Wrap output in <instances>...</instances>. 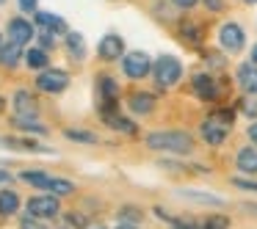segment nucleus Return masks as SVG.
<instances>
[{
    "instance_id": "32",
    "label": "nucleus",
    "mask_w": 257,
    "mask_h": 229,
    "mask_svg": "<svg viewBox=\"0 0 257 229\" xmlns=\"http://www.w3.org/2000/svg\"><path fill=\"white\" fill-rule=\"evenodd\" d=\"M20 229H47V226H42L39 221H34V215H25L23 221H20Z\"/></svg>"
},
{
    "instance_id": "19",
    "label": "nucleus",
    "mask_w": 257,
    "mask_h": 229,
    "mask_svg": "<svg viewBox=\"0 0 257 229\" xmlns=\"http://www.w3.org/2000/svg\"><path fill=\"white\" fill-rule=\"evenodd\" d=\"M235 163H238L240 171L257 174V146H246V149H240L238 157H235Z\"/></svg>"
},
{
    "instance_id": "35",
    "label": "nucleus",
    "mask_w": 257,
    "mask_h": 229,
    "mask_svg": "<svg viewBox=\"0 0 257 229\" xmlns=\"http://www.w3.org/2000/svg\"><path fill=\"white\" fill-rule=\"evenodd\" d=\"M199 0H172V6H177V9H194Z\"/></svg>"
},
{
    "instance_id": "28",
    "label": "nucleus",
    "mask_w": 257,
    "mask_h": 229,
    "mask_svg": "<svg viewBox=\"0 0 257 229\" xmlns=\"http://www.w3.org/2000/svg\"><path fill=\"white\" fill-rule=\"evenodd\" d=\"M240 108H243L246 116H257V94H246L243 102H240Z\"/></svg>"
},
{
    "instance_id": "21",
    "label": "nucleus",
    "mask_w": 257,
    "mask_h": 229,
    "mask_svg": "<svg viewBox=\"0 0 257 229\" xmlns=\"http://www.w3.org/2000/svg\"><path fill=\"white\" fill-rule=\"evenodd\" d=\"M20 210V196L14 190H0V215H14Z\"/></svg>"
},
{
    "instance_id": "29",
    "label": "nucleus",
    "mask_w": 257,
    "mask_h": 229,
    "mask_svg": "<svg viewBox=\"0 0 257 229\" xmlns=\"http://www.w3.org/2000/svg\"><path fill=\"white\" fill-rule=\"evenodd\" d=\"M39 47H42V50H53V47H56V34L42 31V34H39Z\"/></svg>"
},
{
    "instance_id": "10",
    "label": "nucleus",
    "mask_w": 257,
    "mask_h": 229,
    "mask_svg": "<svg viewBox=\"0 0 257 229\" xmlns=\"http://www.w3.org/2000/svg\"><path fill=\"white\" fill-rule=\"evenodd\" d=\"M28 215L34 218L58 215V196H34V199H28Z\"/></svg>"
},
{
    "instance_id": "17",
    "label": "nucleus",
    "mask_w": 257,
    "mask_h": 229,
    "mask_svg": "<svg viewBox=\"0 0 257 229\" xmlns=\"http://www.w3.org/2000/svg\"><path fill=\"white\" fill-rule=\"evenodd\" d=\"M20 58H23V45H17V42L0 45V67L14 69V67L20 64Z\"/></svg>"
},
{
    "instance_id": "36",
    "label": "nucleus",
    "mask_w": 257,
    "mask_h": 229,
    "mask_svg": "<svg viewBox=\"0 0 257 229\" xmlns=\"http://www.w3.org/2000/svg\"><path fill=\"white\" fill-rule=\"evenodd\" d=\"M80 229H105V223H102V221H83V223H80Z\"/></svg>"
},
{
    "instance_id": "26",
    "label": "nucleus",
    "mask_w": 257,
    "mask_h": 229,
    "mask_svg": "<svg viewBox=\"0 0 257 229\" xmlns=\"http://www.w3.org/2000/svg\"><path fill=\"white\" fill-rule=\"evenodd\" d=\"M64 135H67L69 141H83V144H97V135H91L89 130H75V127H72V130H67Z\"/></svg>"
},
{
    "instance_id": "44",
    "label": "nucleus",
    "mask_w": 257,
    "mask_h": 229,
    "mask_svg": "<svg viewBox=\"0 0 257 229\" xmlns=\"http://www.w3.org/2000/svg\"><path fill=\"white\" fill-rule=\"evenodd\" d=\"M3 3H6V0H0V6H3Z\"/></svg>"
},
{
    "instance_id": "38",
    "label": "nucleus",
    "mask_w": 257,
    "mask_h": 229,
    "mask_svg": "<svg viewBox=\"0 0 257 229\" xmlns=\"http://www.w3.org/2000/svg\"><path fill=\"white\" fill-rule=\"evenodd\" d=\"M9 179H12V174H9V171H3V168H0V182H9Z\"/></svg>"
},
{
    "instance_id": "45",
    "label": "nucleus",
    "mask_w": 257,
    "mask_h": 229,
    "mask_svg": "<svg viewBox=\"0 0 257 229\" xmlns=\"http://www.w3.org/2000/svg\"><path fill=\"white\" fill-rule=\"evenodd\" d=\"M0 45H3V36H0Z\"/></svg>"
},
{
    "instance_id": "37",
    "label": "nucleus",
    "mask_w": 257,
    "mask_h": 229,
    "mask_svg": "<svg viewBox=\"0 0 257 229\" xmlns=\"http://www.w3.org/2000/svg\"><path fill=\"white\" fill-rule=\"evenodd\" d=\"M249 138H251V144L257 146V122H254V124H251V127H249Z\"/></svg>"
},
{
    "instance_id": "5",
    "label": "nucleus",
    "mask_w": 257,
    "mask_h": 229,
    "mask_svg": "<svg viewBox=\"0 0 257 229\" xmlns=\"http://www.w3.org/2000/svg\"><path fill=\"white\" fill-rule=\"evenodd\" d=\"M218 45L224 53H240L246 45V31L238 23H224L218 31Z\"/></svg>"
},
{
    "instance_id": "33",
    "label": "nucleus",
    "mask_w": 257,
    "mask_h": 229,
    "mask_svg": "<svg viewBox=\"0 0 257 229\" xmlns=\"http://www.w3.org/2000/svg\"><path fill=\"white\" fill-rule=\"evenodd\" d=\"M17 6L23 9L25 14H31V12L36 14V6H39V0H17Z\"/></svg>"
},
{
    "instance_id": "30",
    "label": "nucleus",
    "mask_w": 257,
    "mask_h": 229,
    "mask_svg": "<svg viewBox=\"0 0 257 229\" xmlns=\"http://www.w3.org/2000/svg\"><path fill=\"white\" fill-rule=\"evenodd\" d=\"M119 218H122V221H127V223L141 221V210H136V207H124V210H119Z\"/></svg>"
},
{
    "instance_id": "3",
    "label": "nucleus",
    "mask_w": 257,
    "mask_h": 229,
    "mask_svg": "<svg viewBox=\"0 0 257 229\" xmlns=\"http://www.w3.org/2000/svg\"><path fill=\"white\" fill-rule=\"evenodd\" d=\"M152 75H155L158 89H169V86H174L180 78H183V64H180V58H174V56H161L155 64H152Z\"/></svg>"
},
{
    "instance_id": "43",
    "label": "nucleus",
    "mask_w": 257,
    "mask_h": 229,
    "mask_svg": "<svg viewBox=\"0 0 257 229\" xmlns=\"http://www.w3.org/2000/svg\"><path fill=\"white\" fill-rule=\"evenodd\" d=\"M243 3H249V6H254V3H257V0H243Z\"/></svg>"
},
{
    "instance_id": "13",
    "label": "nucleus",
    "mask_w": 257,
    "mask_h": 229,
    "mask_svg": "<svg viewBox=\"0 0 257 229\" xmlns=\"http://www.w3.org/2000/svg\"><path fill=\"white\" fill-rule=\"evenodd\" d=\"M34 23L39 25L42 31H50V34H69V31H67V20L58 17V14H50V12H36Z\"/></svg>"
},
{
    "instance_id": "4",
    "label": "nucleus",
    "mask_w": 257,
    "mask_h": 229,
    "mask_svg": "<svg viewBox=\"0 0 257 229\" xmlns=\"http://www.w3.org/2000/svg\"><path fill=\"white\" fill-rule=\"evenodd\" d=\"M152 58L147 56V53H141V50H133V53H124L122 56V72L127 75L130 80H141V78H147V75L152 72Z\"/></svg>"
},
{
    "instance_id": "27",
    "label": "nucleus",
    "mask_w": 257,
    "mask_h": 229,
    "mask_svg": "<svg viewBox=\"0 0 257 229\" xmlns=\"http://www.w3.org/2000/svg\"><path fill=\"white\" fill-rule=\"evenodd\" d=\"M202 229H229V218L227 215H210L202 221Z\"/></svg>"
},
{
    "instance_id": "1",
    "label": "nucleus",
    "mask_w": 257,
    "mask_h": 229,
    "mask_svg": "<svg viewBox=\"0 0 257 229\" xmlns=\"http://www.w3.org/2000/svg\"><path fill=\"white\" fill-rule=\"evenodd\" d=\"M147 146L158 152H174V155H188L194 149V138L185 130H158L147 135Z\"/></svg>"
},
{
    "instance_id": "42",
    "label": "nucleus",
    "mask_w": 257,
    "mask_h": 229,
    "mask_svg": "<svg viewBox=\"0 0 257 229\" xmlns=\"http://www.w3.org/2000/svg\"><path fill=\"white\" fill-rule=\"evenodd\" d=\"M6 111V100H3V97H0V113Z\"/></svg>"
},
{
    "instance_id": "34",
    "label": "nucleus",
    "mask_w": 257,
    "mask_h": 229,
    "mask_svg": "<svg viewBox=\"0 0 257 229\" xmlns=\"http://www.w3.org/2000/svg\"><path fill=\"white\" fill-rule=\"evenodd\" d=\"M232 185L243 190H257V182H249V179H232Z\"/></svg>"
},
{
    "instance_id": "14",
    "label": "nucleus",
    "mask_w": 257,
    "mask_h": 229,
    "mask_svg": "<svg viewBox=\"0 0 257 229\" xmlns=\"http://www.w3.org/2000/svg\"><path fill=\"white\" fill-rule=\"evenodd\" d=\"M14 111H17V116H36L39 102H36V97H31V91H17L14 94Z\"/></svg>"
},
{
    "instance_id": "24",
    "label": "nucleus",
    "mask_w": 257,
    "mask_h": 229,
    "mask_svg": "<svg viewBox=\"0 0 257 229\" xmlns=\"http://www.w3.org/2000/svg\"><path fill=\"white\" fill-rule=\"evenodd\" d=\"M67 50L72 58H83L86 56V42L80 34H67Z\"/></svg>"
},
{
    "instance_id": "15",
    "label": "nucleus",
    "mask_w": 257,
    "mask_h": 229,
    "mask_svg": "<svg viewBox=\"0 0 257 229\" xmlns=\"http://www.w3.org/2000/svg\"><path fill=\"white\" fill-rule=\"evenodd\" d=\"M238 83L246 94H257V64H240L238 67Z\"/></svg>"
},
{
    "instance_id": "9",
    "label": "nucleus",
    "mask_w": 257,
    "mask_h": 229,
    "mask_svg": "<svg viewBox=\"0 0 257 229\" xmlns=\"http://www.w3.org/2000/svg\"><path fill=\"white\" fill-rule=\"evenodd\" d=\"M97 53L102 61H119L124 56V39L119 34H105L97 45Z\"/></svg>"
},
{
    "instance_id": "31",
    "label": "nucleus",
    "mask_w": 257,
    "mask_h": 229,
    "mask_svg": "<svg viewBox=\"0 0 257 229\" xmlns=\"http://www.w3.org/2000/svg\"><path fill=\"white\" fill-rule=\"evenodd\" d=\"M202 3H205V9H207V12H213V14H221L224 9H227V6H224V0H202Z\"/></svg>"
},
{
    "instance_id": "39",
    "label": "nucleus",
    "mask_w": 257,
    "mask_h": 229,
    "mask_svg": "<svg viewBox=\"0 0 257 229\" xmlns=\"http://www.w3.org/2000/svg\"><path fill=\"white\" fill-rule=\"evenodd\" d=\"M243 210L246 212H254V215H257V204H243Z\"/></svg>"
},
{
    "instance_id": "22",
    "label": "nucleus",
    "mask_w": 257,
    "mask_h": 229,
    "mask_svg": "<svg viewBox=\"0 0 257 229\" xmlns=\"http://www.w3.org/2000/svg\"><path fill=\"white\" fill-rule=\"evenodd\" d=\"M14 127L25 130V133H39V135H45V133H47L45 124L36 122V116H14Z\"/></svg>"
},
{
    "instance_id": "20",
    "label": "nucleus",
    "mask_w": 257,
    "mask_h": 229,
    "mask_svg": "<svg viewBox=\"0 0 257 229\" xmlns=\"http://www.w3.org/2000/svg\"><path fill=\"white\" fill-rule=\"evenodd\" d=\"M177 196H185V199L199 201V204H216V207H221V204H224L221 196H216V193H205V190H177Z\"/></svg>"
},
{
    "instance_id": "2",
    "label": "nucleus",
    "mask_w": 257,
    "mask_h": 229,
    "mask_svg": "<svg viewBox=\"0 0 257 229\" xmlns=\"http://www.w3.org/2000/svg\"><path fill=\"white\" fill-rule=\"evenodd\" d=\"M20 177H23L28 185H34V188L50 190L53 196H67V193L75 190L72 182H67V179H61V177H50V174H45V171H23Z\"/></svg>"
},
{
    "instance_id": "11",
    "label": "nucleus",
    "mask_w": 257,
    "mask_h": 229,
    "mask_svg": "<svg viewBox=\"0 0 257 229\" xmlns=\"http://www.w3.org/2000/svg\"><path fill=\"white\" fill-rule=\"evenodd\" d=\"M194 91H196V97H199V100H205V102H213V100H218V97H221L218 80L213 78V75H196V78H194Z\"/></svg>"
},
{
    "instance_id": "41",
    "label": "nucleus",
    "mask_w": 257,
    "mask_h": 229,
    "mask_svg": "<svg viewBox=\"0 0 257 229\" xmlns=\"http://www.w3.org/2000/svg\"><path fill=\"white\" fill-rule=\"evenodd\" d=\"M116 229H136V226H133V223H119Z\"/></svg>"
},
{
    "instance_id": "16",
    "label": "nucleus",
    "mask_w": 257,
    "mask_h": 229,
    "mask_svg": "<svg viewBox=\"0 0 257 229\" xmlns=\"http://www.w3.org/2000/svg\"><path fill=\"white\" fill-rule=\"evenodd\" d=\"M127 105H130V111L139 113V116H150V113L155 111V97L147 94V91H136L127 100Z\"/></svg>"
},
{
    "instance_id": "12",
    "label": "nucleus",
    "mask_w": 257,
    "mask_h": 229,
    "mask_svg": "<svg viewBox=\"0 0 257 229\" xmlns=\"http://www.w3.org/2000/svg\"><path fill=\"white\" fill-rule=\"evenodd\" d=\"M34 39V25L23 17L9 20V42H17V45H28Z\"/></svg>"
},
{
    "instance_id": "7",
    "label": "nucleus",
    "mask_w": 257,
    "mask_h": 229,
    "mask_svg": "<svg viewBox=\"0 0 257 229\" xmlns=\"http://www.w3.org/2000/svg\"><path fill=\"white\" fill-rule=\"evenodd\" d=\"M69 86V75L61 69H42V75L36 78V89L47 91V94H61Z\"/></svg>"
},
{
    "instance_id": "8",
    "label": "nucleus",
    "mask_w": 257,
    "mask_h": 229,
    "mask_svg": "<svg viewBox=\"0 0 257 229\" xmlns=\"http://www.w3.org/2000/svg\"><path fill=\"white\" fill-rule=\"evenodd\" d=\"M227 133H229V124H224L216 113H213L210 119H205V122H202V138H205L210 146L224 144V141H227Z\"/></svg>"
},
{
    "instance_id": "25",
    "label": "nucleus",
    "mask_w": 257,
    "mask_h": 229,
    "mask_svg": "<svg viewBox=\"0 0 257 229\" xmlns=\"http://www.w3.org/2000/svg\"><path fill=\"white\" fill-rule=\"evenodd\" d=\"M97 86H100V94H102V100H116L119 97V86H116V80L113 78H100L97 80Z\"/></svg>"
},
{
    "instance_id": "23",
    "label": "nucleus",
    "mask_w": 257,
    "mask_h": 229,
    "mask_svg": "<svg viewBox=\"0 0 257 229\" xmlns=\"http://www.w3.org/2000/svg\"><path fill=\"white\" fill-rule=\"evenodd\" d=\"M25 64H28L31 69H45L47 67V50H42V47L28 50L25 53Z\"/></svg>"
},
{
    "instance_id": "40",
    "label": "nucleus",
    "mask_w": 257,
    "mask_h": 229,
    "mask_svg": "<svg viewBox=\"0 0 257 229\" xmlns=\"http://www.w3.org/2000/svg\"><path fill=\"white\" fill-rule=\"evenodd\" d=\"M251 64H257V45L251 47Z\"/></svg>"
},
{
    "instance_id": "18",
    "label": "nucleus",
    "mask_w": 257,
    "mask_h": 229,
    "mask_svg": "<svg viewBox=\"0 0 257 229\" xmlns=\"http://www.w3.org/2000/svg\"><path fill=\"white\" fill-rule=\"evenodd\" d=\"M102 122H105L108 127L119 130V133H127V135H136V133H139V127H136L130 119H124L119 111H113V113H108V116H102Z\"/></svg>"
},
{
    "instance_id": "6",
    "label": "nucleus",
    "mask_w": 257,
    "mask_h": 229,
    "mask_svg": "<svg viewBox=\"0 0 257 229\" xmlns=\"http://www.w3.org/2000/svg\"><path fill=\"white\" fill-rule=\"evenodd\" d=\"M177 36L185 47H194V50H199L205 45V28H202V23L188 20V17H183L177 23Z\"/></svg>"
}]
</instances>
